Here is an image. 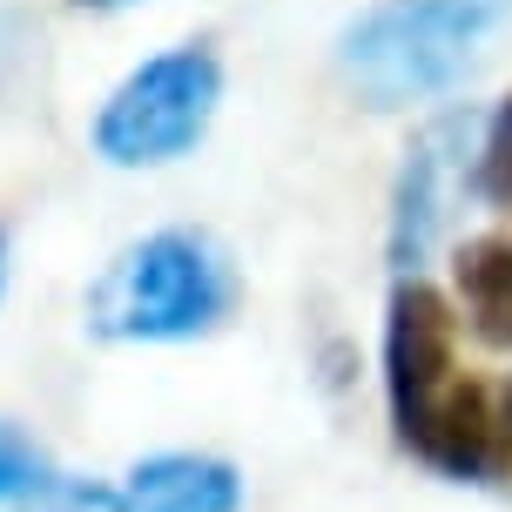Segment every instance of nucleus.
Wrapping results in <instances>:
<instances>
[{"label": "nucleus", "instance_id": "nucleus-1", "mask_svg": "<svg viewBox=\"0 0 512 512\" xmlns=\"http://www.w3.org/2000/svg\"><path fill=\"white\" fill-rule=\"evenodd\" d=\"M384 398L398 445L445 479H492L506 425L492 398L459 371V310L425 277H398L384 304Z\"/></svg>", "mask_w": 512, "mask_h": 512}, {"label": "nucleus", "instance_id": "nucleus-2", "mask_svg": "<svg viewBox=\"0 0 512 512\" xmlns=\"http://www.w3.org/2000/svg\"><path fill=\"white\" fill-rule=\"evenodd\" d=\"M506 7L512 0H371L337 27V81L378 115L438 102L479 68Z\"/></svg>", "mask_w": 512, "mask_h": 512}, {"label": "nucleus", "instance_id": "nucleus-3", "mask_svg": "<svg viewBox=\"0 0 512 512\" xmlns=\"http://www.w3.org/2000/svg\"><path fill=\"white\" fill-rule=\"evenodd\" d=\"M236 310V263L209 230H149L88 283V331L102 344H189Z\"/></svg>", "mask_w": 512, "mask_h": 512}, {"label": "nucleus", "instance_id": "nucleus-4", "mask_svg": "<svg viewBox=\"0 0 512 512\" xmlns=\"http://www.w3.org/2000/svg\"><path fill=\"white\" fill-rule=\"evenodd\" d=\"M216 108H223V61L203 41H182L135 61L108 88L88 142L108 169H169L209 135Z\"/></svg>", "mask_w": 512, "mask_h": 512}, {"label": "nucleus", "instance_id": "nucleus-5", "mask_svg": "<svg viewBox=\"0 0 512 512\" xmlns=\"http://www.w3.org/2000/svg\"><path fill=\"white\" fill-rule=\"evenodd\" d=\"M465 155H472V115H438L432 128H418V142L398 162V182H391V223H384V256L398 277H418L425 256L438 250L445 236V216L459 203Z\"/></svg>", "mask_w": 512, "mask_h": 512}, {"label": "nucleus", "instance_id": "nucleus-6", "mask_svg": "<svg viewBox=\"0 0 512 512\" xmlns=\"http://www.w3.org/2000/svg\"><path fill=\"white\" fill-rule=\"evenodd\" d=\"M135 512H243V479L216 452H155L128 472Z\"/></svg>", "mask_w": 512, "mask_h": 512}, {"label": "nucleus", "instance_id": "nucleus-7", "mask_svg": "<svg viewBox=\"0 0 512 512\" xmlns=\"http://www.w3.org/2000/svg\"><path fill=\"white\" fill-rule=\"evenodd\" d=\"M452 290H459L465 324L479 344L512 351V236H472L452 256Z\"/></svg>", "mask_w": 512, "mask_h": 512}, {"label": "nucleus", "instance_id": "nucleus-8", "mask_svg": "<svg viewBox=\"0 0 512 512\" xmlns=\"http://www.w3.org/2000/svg\"><path fill=\"white\" fill-rule=\"evenodd\" d=\"M472 196L492 209H512V95L479 122V149H472Z\"/></svg>", "mask_w": 512, "mask_h": 512}, {"label": "nucleus", "instance_id": "nucleus-9", "mask_svg": "<svg viewBox=\"0 0 512 512\" xmlns=\"http://www.w3.org/2000/svg\"><path fill=\"white\" fill-rule=\"evenodd\" d=\"M48 479H54L48 452H41L21 425H7V418H0V506H7V499H34Z\"/></svg>", "mask_w": 512, "mask_h": 512}, {"label": "nucleus", "instance_id": "nucleus-10", "mask_svg": "<svg viewBox=\"0 0 512 512\" xmlns=\"http://www.w3.org/2000/svg\"><path fill=\"white\" fill-rule=\"evenodd\" d=\"M21 512H135L128 492L102 486V479H48V486L21 499Z\"/></svg>", "mask_w": 512, "mask_h": 512}, {"label": "nucleus", "instance_id": "nucleus-11", "mask_svg": "<svg viewBox=\"0 0 512 512\" xmlns=\"http://www.w3.org/2000/svg\"><path fill=\"white\" fill-rule=\"evenodd\" d=\"M68 7H88V14H122V7H142V0H68Z\"/></svg>", "mask_w": 512, "mask_h": 512}, {"label": "nucleus", "instance_id": "nucleus-12", "mask_svg": "<svg viewBox=\"0 0 512 512\" xmlns=\"http://www.w3.org/2000/svg\"><path fill=\"white\" fill-rule=\"evenodd\" d=\"M499 425H506V438H512V384H506V411H499Z\"/></svg>", "mask_w": 512, "mask_h": 512}, {"label": "nucleus", "instance_id": "nucleus-13", "mask_svg": "<svg viewBox=\"0 0 512 512\" xmlns=\"http://www.w3.org/2000/svg\"><path fill=\"white\" fill-rule=\"evenodd\" d=\"M0 290H7V230H0Z\"/></svg>", "mask_w": 512, "mask_h": 512}]
</instances>
